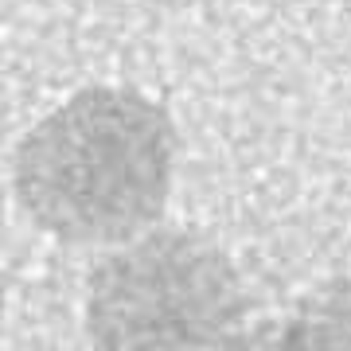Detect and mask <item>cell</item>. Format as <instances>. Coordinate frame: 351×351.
<instances>
[{
    "mask_svg": "<svg viewBox=\"0 0 351 351\" xmlns=\"http://www.w3.org/2000/svg\"><path fill=\"white\" fill-rule=\"evenodd\" d=\"M274 328L277 351H351V277H332Z\"/></svg>",
    "mask_w": 351,
    "mask_h": 351,
    "instance_id": "cell-3",
    "label": "cell"
},
{
    "mask_svg": "<svg viewBox=\"0 0 351 351\" xmlns=\"http://www.w3.org/2000/svg\"><path fill=\"white\" fill-rule=\"evenodd\" d=\"M246 289L207 234L164 226L129 239L90 277V351H230Z\"/></svg>",
    "mask_w": 351,
    "mask_h": 351,
    "instance_id": "cell-2",
    "label": "cell"
},
{
    "mask_svg": "<svg viewBox=\"0 0 351 351\" xmlns=\"http://www.w3.org/2000/svg\"><path fill=\"white\" fill-rule=\"evenodd\" d=\"M172 113L129 86H86L16 145L12 191L59 242H129L152 230L176 184Z\"/></svg>",
    "mask_w": 351,
    "mask_h": 351,
    "instance_id": "cell-1",
    "label": "cell"
},
{
    "mask_svg": "<svg viewBox=\"0 0 351 351\" xmlns=\"http://www.w3.org/2000/svg\"><path fill=\"white\" fill-rule=\"evenodd\" d=\"M230 351H277L274 328L265 324V328H258V332H242V336L234 339V348H230Z\"/></svg>",
    "mask_w": 351,
    "mask_h": 351,
    "instance_id": "cell-4",
    "label": "cell"
}]
</instances>
